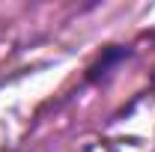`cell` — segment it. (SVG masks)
<instances>
[{
    "mask_svg": "<svg viewBox=\"0 0 155 152\" xmlns=\"http://www.w3.org/2000/svg\"><path fill=\"white\" fill-rule=\"evenodd\" d=\"M125 54H128V48H116V51H107L104 57L98 60V66H93V69H90V81H96L98 75H104V72H107V69L114 66L116 60H122Z\"/></svg>",
    "mask_w": 155,
    "mask_h": 152,
    "instance_id": "6da1fadb",
    "label": "cell"
}]
</instances>
